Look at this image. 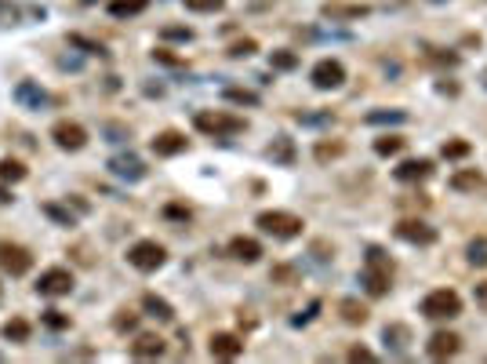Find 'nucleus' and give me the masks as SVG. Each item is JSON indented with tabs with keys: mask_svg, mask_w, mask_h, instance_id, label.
<instances>
[{
	"mask_svg": "<svg viewBox=\"0 0 487 364\" xmlns=\"http://www.w3.org/2000/svg\"><path fill=\"white\" fill-rule=\"evenodd\" d=\"M269 63H273V70H295L298 55L295 51H269Z\"/></svg>",
	"mask_w": 487,
	"mask_h": 364,
	"instance_id": "473e14b6",
	"label": "nucleus"
},
{
	"mask_svg": "<svg viewBox=\"0 0 487 364\" xmlns=\"http://www.w3.org/2000/svg\"><path fill=\"white\" fill-rule=\"evenodd\" d=\"M11 200H15V197H11V193H8L4 186H0V204H11Z\"/></svg>",
	"mask_w": 487,
	"mask_h": 364,
	"instance_id": "09e8293b",
	"label": "nucleus"
},
{
	"mask_svg": "<svg viewBox=\"0 0 487 364\" xmlns=\"http://www.w3.org/2000/svg\"><path fill=\"white\" fill-rule=\"evenodd\" d=\"M51 139L58 149H84L87 146V132L77 120H58V124H51Z\"/></svg>",
	"mask_w": 487,
	"mask_h": 364,
	"instance_id": "9d476101",
	"label": "nucleus"
},
{
	"mask_svg": "<svg viewBox=\"0 0 487 364\" xmlns=\"http://www.w3.org/2000/svg\"><path fill=\"white\" fill-rule=\"evenodd\" d=\"M193 124H197V132H204L211 139H226V135L244 132V120L233 117V113H226V109H200L193 117Z\"/></svg>",
	"mask_w": 487,
	"mask_h": 364,
	"instance_id": "7ed1b4c3",
	"label": "nucleus"
},
{
	"mask_svg": "<svg viewBox=\"0 0 487 364\" xmlns=\"http://www.w3.org/2000/svg\"><path fill=\"white\" fill-rule=\"evenodd\" d=\"M164 219H175V223H190L193 219V211L186 204H168L164 208Z\"/></svg>",
	"mask_w": 487,
	"mask_h": 364,
	"instance_id": "c9c22d12",
	"label": "nucleus"
},
{
	"mask_svg": "<svg viewBox=\"0 0 487 364\" xmlns=\"http://www.w3.org/2000/svg\"><path fill=\"white\" fill-rule=\"evenodd\" d=\"M269 157H273V164H284V168H291V164H295V142H291L288 135L273 139V146H269Z\"/></svg>",
	"mask_w": 487,
	"mask_h": 364,
	"instance_id": "4be33fe9",
	"label": "nucleus"
},
{
	"mask_svg": "<svg viewBox=\"0 0 487 364\" xmlns=\"http://www.w3.org/2000/svg\"><path fill=\"white\" fill-rule=\"evenodd\" d=\"M393 233H397L400 240H407V245H418V248L437 245V230L429 223H422V219H404V223H397Z\"/></svg>",
	"mask_w": 487,
	"mask_h": 364,
	"instance_id": "6e6552de",
	"label": "nucleus"
},
{
	"mask_svg": "<svg viewBox=\"0 0 487 364\" xmlns=\"http://www.w3.org/2000/svg\"><path fill=\"white\" fill-rule=\"evenodd\" d=\"M331 157H342V142H320L317 146V161H331Z\"/></svg>",
	"mask_w": 487,
	"mask_h": 364,
	"instance_id": "4c0bfd02",
	"label": "nucleus"
},
{
	"mask_svg": "<svg viewBox=\"0 0 487 364\" xmlns=\"http://www.w3.org/2000/svg\"><path fill=\"white\" fill-rule=\"evenodd\" d=\"M22 178H26L22 161H15V157H4V161H0V182H22Z\"/></svg>",
	"mask_w": 487,
	"mask_h": 364,
	"instance_id": "c756f323",
	"label": "nucleus"
},
{
	"mask_svg": "<svg viewBox=\"0 0 487 364\" xmlns=\"http://www.w3.org/2000/svg\"><path fill=\"white\" fill-rule=\"evenodd\" d=\"M433 4H440V0H433Z\"/></svg>",
	"mask_w": 487,
	"mask_h": 364,
	"instance_id": "8fccbe9b",
	"label": "nucleus"
},
{
	"mask_svg": "<svg viewBox=\"0 0 487 364\" xmlns=\"http://www.w3.org/2000/svg\"><path fill=\"white\" fill-rule=\"evenodd\" d=\"M255 51H258V44H255L251 37H244V41H236V44L229 48V55H233V58H248V55H255Z\"/></svg>",
	"mask_w": 487,
	"mask_h": 364,
	"instance_id": "e433bc0d",
	"label": "nucleus"
},
{
	"mask_svg": "<svg viewBox=\"0 0 487 364\" xmlns=\"http://www.w3.org/2000/svg\"><path fill=\"white\" fill-rule=\"evenodd\" d=\"M37 291H40V295H51V299L70 295V291H73V273L62 269V266L44 269V273H40V281H37Z\"/></svg>",
	"mask_w": 487,
	"mask_h": 364,
	"instance_id": "1a4fd4ad",
	"label": "nucleus"
},
{
	"mask_svg": "<svg viewBox=\"0 0 487 364\" xmlns=\"http://www.w3.org/2000/svg\"><path fill=\"white\" fill-rule=\"evenodd\" d=\"M360 284L368 288V295H389L393 288V259L382 248H368L363 255V269H360Z\"/></svg>",
	"mask_w": 487,
	"mask_h": 364,
	"instance_id": "f257e3e1",
	"label": "nucleus"
},
{
	"mask_svg": "<svg viewBox=\"0 0 487 364\" xmlns=\"http://www.w3.org/2000/svg\"><path fill=\"white\" fill-rule=\"evenodd\" d=\"M407 113L404 109H375L368 113V124H404Z\"/></svg>",
	"mask_w": 487,
	"mask_h": 364,
	"instance_id": "7c9ffc66",
	"label": "nucleus"
},
{
	"mask_svg": "<svg viewBox=\"0 0 487 364\" xmlns=\"http://www.w3.org/2000/svg\"><path fill=\"white\" fill-rule=\"evenodd\" d=\"M128 262L142 273H153L168 262V248L157 245V240H138V245H131V252H128Z\"/></svg>",
	"mask_w": 487,
	"mask_h": 364,
	"instance_id": "39448f33",
	"label": "nucleus"
},
{
	"mask_svg": "<svg viewBox=\"0 0 487 364\" xmlns=\"http://www.w3.org/2000/svg\"><path fill=\"white\" fill-rule=\"evenodd\" d=\"M44 324L55 328V331H62V328H70V317H66L62 310H48V314H44Z\"/></svg>",
	"mask_w": 487,
	"mask_h": 364,
	"instance_id": "58836bf2",
	"label": "nucleus"
},
{
	"mask_svg": "<svg viewBox=\"0 0 487 364\" xmlns=\"http://www.w3.org/2000/svg\"><path fill=\"white\" fill-rule=\"evenodd\" d=\"M186 149H190V139L178 135V132H160L153 139V154L157 157H178V154H186Z\"/></svg>",
	"mask_w": 487,
	"mask_h": 364,
	"instance_id": "4468645a",
	"label": "nucleus"
},
{
	"mask_svg": "<svg viewBox=\"0 0 487 364\" xmlns=\"http://www.w3.org/2000/svg\"><path fill=\"white\" fill-rule=\"evenodd\" d=\"M70 44H77V48H87L91 55H102V44H95V41H84V37H70Z\"/></svg>",
	"mask_w": 487,
	"mask_h": 364,
	"instance_id": "37998d69",
	"label": "nucleus"
},
{
	"mask_svg": "<svg viewBox=\"0 0 487 364\" xmlns=\"http://www.w3.org/2000/svg\"><path fill=\"white\" fill-rule=\"evenodd\" d=\"M153 58H157V63H164V66H182V58L171 55V51H153Z\"/></svg>",
	"mask_w": 487,
	"mask_h": 364,
	"instance_id": "c03bdc74",
	"label": "nucleus"
},
{
	"mask_svg": "<svg viewBox=\"0 0 487 364\" xmlns=\"http://www.w3.org/2000/svg\"><path fill=\"white\" fill-rule=\"evenodd\" d=\"M160 37H164V41H193V29H190V26H164Z\"/></svg>",
	"mask_w": 487,
	"mask_h": 364,
	"instance_id": "72a5a7b5",
	"label": "nucleus"
},
{
	"mask_svg": "<svg viewBox=\"0 0 487 364\" xmlns=\"http://www.w3.org/2000/svg\"><path fill=\"white\" fill-rule=\"evenodd\" d=\"M404 149V139L400 135H382V139H375V154L378 157H397Z\"/></svg>",
	"mask_w": 487,
	"mask_h": 364,
	"instance_id": "c85d7f7f",
	"label": "nucleus"
},
{
	"mask_svg": "<svg viewBox=\"0 0 487 364\" xmlns=\"http://www.w3.org/2000/svg\"><path fill=\"white\" fill-rule=\"evenodd\" d=\"M33 266V255H29L22 245H11V240H0V269L11 273V277H22Z\"/></svg>",
	"mask_w": 487,
	"mask_h": 364,
	"instance_id": "0eeeda50",
	"label": "nucleus"
},
{
	"mask_svg": "<svg viewBox=\"0 0 487 364\" xmlns=\"http://www.w3.org/2000/svg\"><path fill=\"white\" fill-rule=\"evenodd\" d=\"M149 0H109V15L113 18H131V15H142Z\"/></svg>",
	"mask_w": 487,
	"mask_h": 364,
	"instance_id": "5701e85b",
	"label": "nucleus"
},
{
	"mask_svg": "<svg viewBox=\"0 0 487 364\" xmlns=\"http://www.w3.org/2000/svg\"><path fill=\"white\" fill-rule=\"evenodd\" d=\"M473 295H476V306H480V310H487V281H480V284L473 288Z\"/></svg>",
	"mask_w": 487,
	"mask_h": 364,
	"instance_id": "a18cd8bd",
	"label": "nucleus"
},
{
	"mask_svg": "<svg viewBox=\"0 0 487 364\" xmlns=\"http://www.w3.org/2000/svg\"><path fill=\"white\" fill-rule=\"evenodd\" d=\"M229 255L236 262H258L262 259V245H258L255 237H233L229 240Z\"/></svg>",
	"mask_w": 487,
	"mask_h": 364,
	"instance_id": "2eb2a0df",
	"label": "nucleus"
},
{
	"mask_svg": "<svg viewBox=\"0 0 487 364\" xmlns=\"http://www.w3.org/2000/svg\"><path fill=\"white\" fill-rule=\"evenodd\" d=\"M339 310H342V321H346V324H368V317H371L368 306H363V302H356V299H342Z\"/></svg>",
	"mask_w": 487,
	"mask_h": 364,
	"instance_id": "b1692460",
	"label": "nucleus"
},
{
	"mask_svg": "<svg viewBox=\"0 0 487 364\" xmlns=\"http://www.w3.org/2000/svg\"><path fill=\"white\" fill-rule=\"evenodd\" d=\"M349 360H375V353L363 350V346H353V350H349Z\"/></svg>",
	"mask_w": 487,
	"mask_h": 364,
	"instance_id": "49530a36",
	"label": "nucleus"
},
{
	"mask_svg": "<svg viewBox=\"0 0 487 364\" xmlns=\"http://www.w3.org/2000/svg\"><path fill=\"white\" fill-rule=\"evenodd\" d=\"M310 80L320 91H334V87L346 84V66L339 63V58H320V63L310 70Z\"/></svg>",
	"mask_w": 487,
	"mask_h": 364,
	"instance_id": "423d86ee",
	"label": "nucleus"
},
{
	"mask_svg": "<svg viewBox=\"0 0 487 364\" xmlns=\"http://www.w3.org/2000/svg\"><path fill=\"white\" fill-rule=\"evenodd\" d=\"M462 350V339L454 336V331H433L429 343H425V353H429L433 360H447Z\"/></svg>",
	"mask_w": 487,
	"mask_h": 364,
	"instance_id": "9b49d317",
	"label": "nucleus"
},
{
	"mask_svg": "<svg viewBox=\"0 0 487 364\" xmlns=\"http://www.w3.org/2000/svg\"><path fill=\"white\" fill-rule=\"evenodd\" d=\"M382 339H385V346H393L397 353H407V343H411V328H407V324H385Z\"/></svg>",
	"mask_w": 487,
	"mask_h": 364,
	"instance_id": "aec40b11",
	"label": "nucleus"
},
{
	"mask_svg": "<svg viewBox=\"0 0 487 364\" xmlns=\"http://www.w3.org/2000/svg\"><path fill=\"white\" fill-rule=\"evenodd\" d=\"M142 306L149 310V317H157V321H175V310H171V302L153 295V291H146L142 295Z\"/></svg>",
	"mask_w": 487,
	"mask_h": 364,
	"instance_id": "412c9836",
	"label": "nucleus"
},
{
	"mask_svg": "<svg viewBox=\"0 0 487 364\" xmlns=\"http://www.w3.org/2000/svg\"><path fill=\"white\" fill-rule=\"evenodd\" d=\"M15 99L26 102V106H33V109H40V106H44V91H40L33 80H22V84L15 87Z\"/></svg>",
	"mask_w": 487,
	"mask_h": 364,
	"instance_id": "393cba45",
	"label": "nucleus"
},
{
	"mask_svg": "<svg viewBox=\"0 0 487 364\" xmlns=\"http://www.w3.org/2000/svg\"><path fill=\"white\" fill-rule=\"evenodd\" d=\"M255 223L262 233L277 237V240H295V237H302V226H306L298 215H291V211H262Z\"/></svg>",
	"mask_w": 487,
	"mask_h": 364,
	"instance_id": "20e7f679",
	"label": "nucleus"
},
{
	"mask_svg": "<svg viewBox=\"0 0 487 364\" xmlns=\"http://www.w3.org/2000/svg\"><path fill=\"white\" fill-rule=\"evenodd\" d=\"M422 317H429V321H454L462 314V295L454 291V288H433L429 295L422 299Z\"/></svg>",
	"mask_w": 487,
	"mask_h": 364,
	"instance_id": "f03ea898",
	"label": "nucleus"
},
{
	"mask_svg": "<svg viewBox=\"0 0 487 364\" xmlns=\"http://www.w3.org/2000/svg\"><path fill=\"white\" fill-rule=\"evenodd\" d=\"M186 8L190 11H219L222 0H186Z\"/></svg>",
	"mask_w": 487,
	"mask_h": 364,
	"instance_id": "a19ab883",
	"label": "nucleus"
},
{
	"mask_svg": "<svg viewBox=\"0 0 487 364\" xmlns=\"http://www.w3.org/2000/svg\"><path fill=\"white\" fill-rule=\"evenodd\" d=\"M222 99L226 102H236V106H258V95L255 91H248V87H222Z\"/></svg>",
	"mask_w": 487,
	"mask_h": 364,
	"instance_id": "bb28decb",
	"label": "nucleus"
},
{
	"mask_svg": "<svg viewBox=\"0 0 487 364\" xmlns=\"http://www.w3.org/2000/svg\"><path fill=\"white\" fill-rule=\"evenodd\" d=\"M207 350H211V357H219V360H236L244 353V343H240V336H233V331H215Z\"/></svg>",
	"mask_w": 487,
	"mask_h": 364,
	"instance_id": "f8f14e48",
	"label": "nucleus"
},
{
	"mask_svg": "<svg viewBox=\"0 0 487 364\" xmlns=\"http://www.w3.org/2000/svg\"><path fill=\"white\" fill-rule=\"evenodd\" d=\"M466 255H469V262H473V266H487V240H483V237L469 240V248H466Z\"/></svg>",
	"mask_w": 487,
	"mask_h": 364,
	"instance_id": "2f4dec72",
	"label": "nucleus"
},
{
	"mask_svg": "<svg viewBox=\"0 0 487 364\" xmlns=\"http://www.w3.org/2000/svg\"><path fill=\"white\" fill-rule=\"evenodd\" d=\"M473 154V146L466 142V139H447L444 146H440V157H447V161H462V157H469Z\"/></svg>",
	"mask_w": 487,
	"mask_h": 364,
	"instance_id": "a878e982",
	"label": "nucleus"
},
{
	"mask_svg": "<svg viewBox=\"0 0 487 364\" xmlns=\"http://www.w3.org/2000/svg\"><path fill=\"white\" fill-rule=\"evenodd\" d=\"M480 186H483V175L476 168H466V171L451 175V190H459V193H476Z\"/></svg>",
	"mask_w": 487,
	"mask_h": 364,
	"instance_id": "a211bd4d",
	"label": "nucleus"
},
{
	"mask_svg": "<svg viewBox=\"0 0 487 364\" xmlns=\"http://www.w3.org/2000/svg\"><path fill=\"white\" fill-rule=\"evenodd\" d=\"M135 324H138V317H135V314H128V310H120V317L113 321V328H116V331H135Z\"/></svg>",
	"mask_w": 487,
	"mask_h": 364,
	"instance_id": "ea45409f",
	"label": "nucleus"
},
{
	"mask_svg": "<svg viewBox=\"0 0 487 364\" xmlns=\"http://www.w3.org/2000/svg\"><path fill=\"white\" fill-rule=\"evenodd\" d=\"M371 8L368 4H339V0H334V4H324V18H331V22H339V18H363L368 15Z\"/></svg>",
	"mask_w": 487,
	"mask_h": 364,
	"instance_id": "f3484780",
	"label": "nucleus"
},
{
	"mask_svg": "<svg viewBox=\"0 0 487 364\" xmlns=\"http://www.w3.org/2000/svg\"><path fill=\"white\" fill-rule=\"evenodd\" d=\"M44 215H48V219H55L58 226H73V215H70L66 208H58V204H44Z\"/></svg>",
	"mask_w": 487,
	"mask_h": 364,
	"instance_id": "f704fd0d",
	"label": "nucleus"
},
{
	"mask_svg": "<svg viewBox=\"0 0 487 364\" xmlns=\"http://www.w3.org/2000/svg\"><path fill=\"white\" fill-rule=\"evenodd\" d=\"M317 310H320V302H310V310H306V314H298V317H291V324H298V328H302V324H310V321L317 317Z\"/></svg>",
	"mask_w": 487,
	"mask_h": 364,
	"instance_id": "79ce46f5",
	"label": "nucleus"
},
{
	"mask_svg": "<svg viewBox=\"0 0 487 364\" xmlns=\"http://www.w3.org/2000/svg\"><path fill=\"white\" fill-rule=\"evenodd\" d=\"M29 331H33V328H29V321L11 317V321L4 324V339H8V343H26V339H29Z\"/></svg>",
	"mask_w": 487,
	"mask_h": 364,
	"instance_id": "cd10ccee",
	"label": "nucleus"
},
{
	"mask_svg": "<svg viewBox=\"0 0 487 364\" xmlns=\"http://www.w3.org/2000/svg\"><path fill=\"white\" fill-rule=\"evenodd\" d=\"M295 277V269H288V266H277L273 269V281H291Z\"/></svg>",
	"mask_w": 487,
	"mask_h": 364,
	"instance_id": "de8ad7c7",
	"label": "nucleus"
},
{
	"mask_svg": "<svg viewBox=\"0 0 487 364\" xmlns=\"http://www.w3.org/2000/svg\"><path fill=\"white\" fill-rule=\"evenodd\" d=\"M397 182H425L433 175V161L429 157H415V161H404L400 168H393Z\"/></svg>",
	"mask_w": 487,
	"mask_h": 364,
	"instance_id": "ddd939ff",
	"label": "nucleus"
},
{
	"mask_svg": "<svg viewBox=\"0 0 487 364\" xmlns=\"http://www.w3.org/2000/svg\"><path fill=\"white\" fill-rule=\"evenodd\" d=\"M109 168H113V175H120V178H142L146 175V164L138 161V157H113L109 161Z\"/></svg>",
	"mask_w": 487,
	"mask_h": 364,
	"instance_id": "6ab92c4d",
	"label": "nucleus"
},
{
	"mask_svg": "<svg viewBox=\"0 0 487 364\" xmlns=\"http://www.w3.org/2000/svg\"><path fill=\"white\" fill-rule=\"evenodd\" d=\"M160 353H164V339L160 336H138L131 343V357H138V360H153Z\"/></svg>",
	"mask_w": 487,
	"mask_h": 364,
	"instance_id": "dca6fc26",
	"label": "nucleus"
}]
</instances>
